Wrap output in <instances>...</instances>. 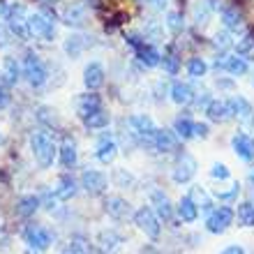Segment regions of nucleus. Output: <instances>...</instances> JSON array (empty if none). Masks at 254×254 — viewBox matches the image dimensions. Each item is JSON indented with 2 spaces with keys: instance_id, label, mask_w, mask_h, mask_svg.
<instances>
[{
  "instance_id": "obj_58",
  "label": "nucleus",
  "mask_w": 254,
  "mask_h": 254,
  "mask_svg": "<svg viewBox=\"0 0 254 254\" xmlns=\"http://www.w3.org/2000/svg\"><path fill=\"white\" fill-rule=\"evenodd\" d=\"M250 181H252V183H254V171H252V174H250Z\"/></svg>"
},
{
  "instance_id": "obj_11",
  "label": "nucleus",
  "mask_w": 254,
  "mask_h": 254,
  "mask_svg": "<svg viewBox=\"0 0 254 254\" xmlns=\"http://www.w3.org/2000/svg\"><path fill=\"white\" fill-rule=\"evenodd\" d=\"M23 241L33 252H44L51 245V234L49 229H44L42 224H28L23 229Z\"/></svg>"
},
{
  "instance_id": "obj_10",
  "label": "nucleus",
  "mask_w": 254,
  "mask_h": 254,
  "mask_svg": "<svg viewBox=\"0 0 254 254\" xmlns=\"http://www.w3.org/2000/svg\"><path fill=\"white\" fill-rule=\"evenodd\" d=\"M215 69H220V72H227L231 76H245L250 72V65H248V58H243V56H231V54H220L217 56V61H215Z\"/></svg>"
},
{
  "instance_id": "obj_27",
  "label": "nucleus",
  "mask_w": 254,
  "mask_h": 254,
  "mask_svg": "<svg viewBox=\"0 0 254 254\" xmlns=\"http://www.w3.org/2000/svg\"><path fill=\"white\" fill-rule=\"evenodd\" d=\"M215 12V2L213 0H196L192 7V21L196 26H206L208 19L213 16Z\"/></svg>"
},
{
  "instance_id": "obj_41",
  "label": "nucleus",
  "mask_w": 254,
  "mask_h": 254,
  "mask_svg": "<svg viewBox=\"0 0 254 254\" xmlns=\"http://www.w3.org/2000/svg\"><path fill=\"white\" fill-rule=\"evenodd\" d=\"M229 176H231V171L227 169V164H213L210 167V178H215V181H229Z\"/></svg>"
},
{
  "instance_id": "obj_19",
  "label": "nucleus",
  "mask_w": 254,
  "mask_h": 254,
  "mask_svg": "<svg viewBox=\"0 0 254 254\" xmlns=\"http://www.w3.org/2000/svg\"><path fill=\"white\" fill-rule=\"evenodd\" d=\"M81 121H83L86 129H104L111 123V116H109V111L104 107H95L90 111H86V114H81Z\"/></svg>"
},
{
  "instance_id": "obj_57",
  "label": "nucleus",
  "mask_w": 254,
  "mask_h": 254,
  "mask_svg": "<svg viewBox=\"0 0 254 254\" xmlns=\"http://www.w3.org/2000/svg\"><path fill=\"white\" fill-rule=\"evenodd\" d=\"M2 143H5V136H2V132H0V146H2Z\"/></svg>"
},
{
  "instance_id": "obj_33",
  "label": "nucleus",
  "mask_w": 254,
  "mask_h": 254,
  "mask_svg": "<svg viewBox=\"0 0 254 254\" xmlns=\"http://www.w3.org/2000/svg\"><path fill=\"white\" fill-rule=\"evenodd\" d=\"M192 97H194V93L188 83L176 81L174 86H171V100H174L176 104H192Z\"/></svg>"
},
{
  "instance_id": "obj_29",
  "label": "nucleus",
  "mask_w": 254,
  "mask_h": 254,
  "mask_svg": "<svg viewBox=\"0 0 254 254\" xmlns=\"http://www.w3.org/2000/svg\"><path fill=\"white\" fill-rule=\"evenodd\" d=\"M58 160L65 169H74L76 162H79V150H76V143L74 141H63V146L58 148Z\"/></svg>"
},
{
  "instance_id": "obj_32",
  "label": "nucleus",
  "mask_w": 254,
  "mask_h": 254,
  "mask_svg": "<svg viewBox=\"0 0 254 254\" xmlns=\"http://www.w3.org/2000/svg\"><path fill=\"white\" fill-rule=\"evenodd\" d=\"M174 132H176V136L183 141L194 139V121L190 116H178L174 123Z\"/></svg>"
},
{
  "instance_id": "obj_1",
  "label": "nucleus",
  "mask_w": 254,
  "mask_h": 254,
  "mask_svg": "<svg viewBox=\"0 0 254 254\" xmlns=\"http://www.w3.org/2000/svg\"><path fill=\"white\" fill-rule=\"evenodd\" d=\"M30 150H33V157L40 169H49L58 155V146L47 129H35L30 134Z\"/></svg>"
},
{
  "instance_id": "obj_4",
  "label": "nucleus",
  "mask_w": 254,
  "mask_h": 254,
  "mask_svg": "<svg viewBox=\"0 0 254 254\" xmlns=\"http://www.w3.org/2000/svg\"><path fill=\"white\" fill-rule=\"evenodd\" d=\"M28 30H30V37L54 42L56 40V14L49 12V9L30 12L28 14Z\"/></svg>"
},
{
  "instance_id": "obj_51",
  "label": "nucleus",
  "mask_w": 254,
  "mask_h": 254,
  "mask_svg": "<svg viewBox=\"0 0 254 254\" xmlns=\"http://www.w3.org/2000/svg\"><path fill=\"white\" fill-rule=\"evenodd\" d=\"M220 254H248V252H245V248H243V245H229V248L222 250Z\"/></svg>"
},
{
  "instance_id": "obj_34",
  "label": "nucleus",
  "mask_w": 254,
  "mask_h": 254,
  "mask_svg": "<svg viewBox=\"0 0 254 254\" xmlns=\"http://www.w3.org/2000/svg\"><path fill=\"white\" fill-rule=\"evenodd\" d=\"M236 217L241 227H254V203L252 201H243L236 208Z\"/></svg>"
},
{
  "instance_id": "obj_30",
  "label": "nucleus",
  "mask_w": 254,
  "mask_h": 254,
  "mask_svg": "<svg viewBox=\"0 0 254 254\" xmlns=\"http://www.w3.org/2000/svg\"><path fill=\"white\" fill-rule=\"evenodd\" d=\"M40 206H42L40 196H35V194H26V196H21V199L16 201V215H19V217H33Z\"/></svg>"
},
{
  "instance_id": "obj_37",
  "label": "nucleus",
  "mask_w": 254,
  "mask_h": 254,
  "mask_svg": "<svg viewBox=\"0 0 254 254\" xmlns=\"http://www.w3.org/2000/svg\"><path fill=\"white\" fill-rule=\"evenodd\" d=\"M160 65L164 67V72H167L169 76H176V74H178V69H181V61H178V56L174 54V49L162 56V63H160Z\"/></svg>"
},
{
  "instance_id": "obj_2",
  "label": "nucleus",
  "mask_w": 254,
  "mask_h": 254,
  "mask_svg": "<svg viewBox=\"0 0 254 254\" xmlns=\"http://www.w3.org/2000/svg\"><path fill=\"white\" fill-rule=\"evenodd\" d=\"M21 72H23V79H26L28 83H30V88H35V90H40V88L47 86L49 69H47V65H44V61H42L35 51H28V54L23 56Z\"/></svg>"
},
{
  "instance_id": "obj_5",
  "label": "nucleus",
  "mask_w": 254,
  "mask_h": 254,
  "mask_svg": "<svg viewBox=\"0 0 254 254\" xmlns=\"http://www.w3.org/2000/svg\"><path fill=\"white\" fill-rule=\"evenodd\" d=\"M125 40H127V44L134 49V56L139 58V63L143 67H157L162 63V54L150 44V42L143 40L139 33H127Z\"/></svg>"
},
{
  "instance_id": "obj_12",
  "label": "nucleus",
  "mask_w": 254,
  "mask_h": 254,
  "mask_svg": "<svg viewBox=\"0 0 254 254\" xmlns=\"http://www.w3.org/2000/svg\"><path fill=\"white\" fill-rule=\"evenodd\" d=\"M79 185L86 190L90 196H100V194L107 192L109 178H107V174H102V171H97V169H86V171L81 174Z\"/></svg>"
},
{
  "instance_id": "obj_14",
  "label": "nucleus",
  "mask_w": 254,
  "mask_h": 254,
  "mask_svg": "<svg viewBox=\"0 0 254 254\" xmlns=\"http://www.w3.org/2000/svg\"><path fill=\"white\" fill-rule=\"evenodd\" d=\"M229 107H231V114L234 118L243 123V125H254V109L243 95H234V97H229Z\"/></svg>"
},
{
  "instance_id": "obj_52",
  "label": "nucleus",
  "mask_w": 254,
  "mask_h": 254,
  "mask_svg": "<svg viewBox=\"0 0 254 254\" xmlns=\"http://www.w3.org/2000/svg\"><path fill=\"white\" fill-rule=\"evenodd\" d=\"M7 7H9V2H7V0H0V21H5Z\"/></svg>"
},
{
  "instance_id": "obj_13",
  "label": "nucleus",
  "mask_w": 254,
  "mask_h": 254,
  "mask_svg": "<svg viewBox=\"0 0 254 254\" xmlns=\"http://www.w3.org/2000/svg\"><path fill=\"white\" fill-rule=\"evenodd\" d=\"M104 81H107V69H104V65H102L100 61H93L88 63L86 69H83V83H86L88 90H100L102 86H104Z\"/></svg>"
},
{
  "instance_id": "obj_8",
  "label": "nucleus",
  "mask_w": 254,
  "mask_h": 254,
  "mask_svg": "<svg viewBox=\"0 0 254 254\" xmlns=\"http://www.w3.org/2000/svg\"><path fill=\"white\" fill-rule=\"evenodd\" d=\"M134 224H136L148 238H160V234H162L160 217L155 215V210L150 206H141L139 210L134 213Z\"/></svg>"
},
{
  "instance_id": "obj_42",
  "label": "nucleus",
  "mask_w": 254,
  "mask_h": 254,
  "mask_svg": "<svg viewBox=\"0 0 254 254\" xmlns=\"http://www.w3.org/2000/svg\"><path fill=\"white\" fill-rule=\"evenodd\" d=\"M238 192H241V183H234L231 185V190H227V192H215V199H220V201H234L236 196H238Z\"/></svg>"
},
{
  "instance_id": "obj_16",
  "label": "nucleus",
  "mask_w": 254,
  "mask_h": 254,
  "mask_svg": "<svg viewBox=\"0 0 254 254\" xmlns=\"http://www.w3.org/2000/svg\"><path fill=\"white\" fill-rule=\"evenodd\" d=\"M150 206H153L155 215L160 217V222H171L174 220V206H171V201L169 196L162 190H155L150 194Z\"/></svg>"
},
{
  "instance_id": "obj_15",
  "label": "nucleus",
  "mask_w": 254,
  "mask_h": 254,
  "mask_svg": "<svg viewBox=\"0 0 254 254\" xmlns=\"http://www.w3.org/2000/svg\"><path fill=\"white\" fill-rule=\"evenodd\" d=\"M76 192H79V183L74 181V176L69 174H63L56 178L54 183V194L58 201H69L76 196Z\"/></svg>"
},
{
  "instance_id": "obj_21",
  "label": "nucleus",
  "mask_w": 254,
  "mask_h": 254,
  "mask_svg": "<svg viewBox=\"0 0 254 254\" xmlns=\"http://www.w3.org/2000/svg\"><path fill=\"white\" fill-rule=\"evenodd\" d=\"M208 116V121L213 123H227L234 118V114H231V107H229L227 100H210L208 102V107L203 109Z\"/></svg>"
},
{
  "instance_id": "obj_40",
  "label": "nucleus",
  "mask_w": 254,
  "mask_h": 254,
  "mask_svg": "<svg viewBox=\"0 0 254 254\" xmlns=\"http://www.w3.org/2000/svg\"><path fill=\"white\" fill-rule=\"evenodd\" d=\"M252 49H254V40H252V35H245V37H243V40H238V44H236V54L243 56V58H248Z\"/></svg>"
},
{
  "instance_id": "obj_24",
  "label": "nucleus",
  "mask_w": 254,
  "mask_h": 254,
  "mask_svg": "<svg viewBox=\"0 0 254 254\" xmlns=\"http://www.w3.org/2000/svg\"><path fill=\"white\" fill-rule=\"evenodd\" d=\"M21 76H23L21 63L14 56H5L2 58V81H5V86H16Z\"/></svg>"
},
{
  "instance_id": "obj_50",
  "label": "nucleus",
  "mask_w": 254,
  "mask_h": 254,
  "mask_svg": "<svg viewBox=\"0 0 254 254\" xmlns=\"http://www.w3.org/2000/svg\"><path fill=\"white\" fill-rule=\"evenodd\" d=\"M63 254H86V248H83L81 243H69V248H67Z\"/></svg>"
},
{
  "instance_id": "obj_26",
  "label": "nucleus",
  "mask_w": 254,
  "mask_h": 254,
  "mask_svg": "<svg viewBox=\"0 0 254 254\" xmlns=\"http://www.w3.org/2000/svg\"><path fill=\"white\" fill-rule=\"evenodd\" d=\"M104 210H107L109 217H114V220H125L127 215H129V203H127L123 196H109L104 201Z\"/></svg>"
},
{
  "instance_id": "obj_53",
  "label": "nucleus",
  "mask_w": 254,
  "mask_h": 254,
  "mask_svg": "<svg viewBox=\"0 0 254 254\" xmlns=\"http://www.w3.org/2000/svg\"><path fill=\"white\" fill-rule=\"evenodd\" d=\"M146 2H150V5L157 7V9H164V7H167V0H146Z\"/></svg>"
},
{
  "instance_id": "obj_49",
  "label": "nucleus",
  "mask_w": 254,
  "mask_h": 254,
  "mask_svg": "<svg viewBox=\"0 0 254 254\" xmlns=\"http://www.w3.org/2000/svg\"><path fill=\"white\" fill-rule=\"evenodd\" d=\"M194 136L206 139V136H208V125H206V123H194Z\"/></svg>"
},
{
  "instance_id": "obj_23",
  "label": "nucleus",
  "mask_w": 254,
  "mask_h": 254,
  "mask_svg": "<svg viewBox=\"0 0 254 254\" xmlns=\"http://www.w3.org/2000/svg\"><path fill=\"white\" fill-rule=\"evenodd\" d=\"M88 40H90L88 35H69V37L65 40V44H63V51L67 54V58H72V61L74 58H79V56L90 47V42Z\"/></svg>"
},
{
  "instance_id": "obj_38",
  "label": "nucleus",
  "mask_w": 254,
  "mask_h": 254,
  "mask_svg": "<svg viewBox=\"0 0 254 254\" xmlns=\"http://www.w3.org/2000/svg\"><path fill=\"white\" fill-rule=\"evenodd\" d=\"M95 107H102V100H100V95H95L93 90L88 95H81L79 97V116L90 111V109H95Z\"/></svg>"
},
{
  "instance_id": "obj_7",
  "label": "nucleus",
  "mask_w": 254,
  "mask_h": 254,
  "mask_svg": "<svg viewBox=\"0 0 254 254\" xmlns=\"http://www.w3.org/2000/svg\"><path fill=\"white\" fill-rule=\"evenodd\" d=\"M234 217H236V210H231L229 206H217L206 215V229L210 234L220 236L234 224Z\"/></svg>"
},
{
  "instance_id": "obj_47",
  "label": "nucleus",
  "mask_w": 254,
  "mask_h": 254,
  "mask_svg": "<svg viewBox=\"0 0 254 254\" xmlns=\"http://www.w3.org/2000/svg\"><path fill=\"white\" fill-rule=\"evenodd\" d=\"M116 183H118L121 188H125V185H129V183H132V176L125 174L123 169H118V171H116Z\"/></svg>"
},
{
  "instance_id": "obj_35",
  "label": "nucleus",
  "mask_w": 254,
  "mask_h": 254,
  "mask_svg": "<svg viewBox=\"0 0 254 254\" xmlns=\"http://www.w3.org/2000/svg\"><path fill=\"white\" fill-rule=\"evenodd\" d=\"M164 26H167L174 35H181L183 30H185V19H183L181 12H167V16H164Z\"/></svg>"
},
{
  "instance_id": "obj_39",
  "label": "nucleus",
  "mask_w": 254,
  "mask_h": 254,
  "mask_svg": "<svg viewBox=\"0 0 254 254\" xmlns=\"http://www.w3.org/2000/svg\"><path fill=\"white\" fill-rule=\"evenodd\" d=\"M100 245L107 252H111V250H116L118 245H121V236L116 234V231H102L100 234Z\"/></svg>"
},
{
  "instance_id": "obj_44",
  "label": "nucleus",
  "mask_w": 254,
  "mask_h": 254,
  "mask_svg": "<svg viewBox=\"0 0 254 254\" xmlns=\"http://www.w3.org/2000/svg\"><path fill=\"white\" fill-rule=\"evenodd\" d=\"M215 47H220V49H229L234 42H231V35H229V30H224V33H217L215 35V42H213Z\"/></svg>"
},
{
  "instance_id": "obj_25",
  "label": "nucleus",
  "mask_w": 254,
  "mask_h": 254,
  "mask_svg": "<svg viewBox=\"0 0 254 254\" xmlns=\"http://www.w3.org/2000/svg\"><path fill=\"white\" fill-rule=\"evenodd\" d=\"M118 155V143H116L111 136H102L100 143H97V150H95V157L102 162V164H111Z\"/></svg>"
},
{
  "instance_id": "obj_3",
  "label": "nucleus",
  "mask_w": 254,
  "mask_h": 254,
  "mask_svg": "<svg viewBox=\"0 0 254 254\" xmlns=\"http://www.w3.org/2000/svg\"><path fill=\"white\" fill-rule=\"evenodd\" d=\"M5 26L7 30L12 33V37L21 42H28L30 40V30H28V9L23 2H9L7 7V14H5Z\"/></svg>"
},
{
  "instance_id": "obj_9",
  "label": "nucleus",
  "mask_w": 254,
  "mask_h": 254,
  "mask_svg": "<svg viewBox=\"0 0 254 254\" xmlns=\"http://www.w3.org/2000/svg\"><path fill=\"white\" fill-rule=\"evenodd\" d=\"M196 169L199 167H196L194 155L181 153L174 164V169H171V178H174V183H178V185H185V183H190L194 176H196Z\"/></svg>"
},
{
  "instance_id": "obj_28",
  "label": "nucleus",
  "mask_w": 254,
  "mask_h": 254,
  "mask_svg": "<svg viewBox=\"0 0 254 254\" xmlns=\"http://www.w3.org/2000/svg\"><path fill=\"white\" fill-rule=\"evenodd\" d=\"M176 213H178V217H181L183 222H196L199 220V206L194 203L192 196H183L181 201H178V206H176Z\"/></svg>"
},
{
  "instance_id": "obj_46",
  "label": "nucleus",
  "mask_w": 254,
  "mask_h": 254,
  "mask_svg": "<svg viewBox=\"0 0 254 254\" xmlns=\"http://www.w3.org/2000/svg\"><path fill=\"white\" fill-rule=\"evenodd\" d=\"M9 37H12V33L7 30V26H2V23H0V49L9 47Z\"/></svg>"
},
{
  "instance_id": "obj_48",
  "label": "nucleus",
  "mask_w": 254,
  "mask_h": 254,
  "mask_svg": "<svg viewBox=\"0 0 254 254\" xmlns=\"http://www.w3.org/2000/svg\"><path fill=\"white\" fill-rule=\"evenodd\" d=\"M210 100H213V97H210V93H201L199 97H192V102H194V104H196L199 109H206Z\"/></svg>"
},
{
  "instance_id": "obj_22",
  "label": "nucleus",
  "mask_w": 254,
  "mask_h": 254,
  "mask_svg": "<svg viewBox=\"0 0 254 254\" xmlns=\"http://www.w3.org/2000/svg\"><path fill=\"white\" fill-rule=\"evenodd\" d=\"M220 21L224 23V28H227L229 33H238L243 28V23H245V19H243V12H238V7L234 5H224L220 9Z\"/></svg>"
},
{
  "instance_id": "obj_54",
  "label": "nucleus",
  "mask_w": 254,
  "mask_h": 254,
  "mask_svg": "<svg viewBox=\"0 0 254 254\" xmlns=\"http://www.w3.org/2000/svg\"><path fill=\"white\" fill-rule=\"evenodd\" d=\"M139 254H160L157 250L153 248V245H146V248H141V252Z\"/></svg>"
},
{
  "instance_id": "obj_45",
  "label": "nucleus",
  "mask_w": 254,
  "mask_h": 254,
  "mask_svg": "<svg viewBox=\"0 0 254 254\" xmlns=\"http://www.w3.org/2000/svg\"><path fill=\"white\" fill-rule=\"evenodd\" d=\"M9 102H12V95H9L7 86H2V83H0V111L9 107Z\"/></svg>"
},
{
  "instance_id": "obj_31",
  "label": "nucleus",
  "mask_w": 254,
  "mask_h": 254,
  "mask_svg": "<svg viewBox=\"0 0 254 254\" xmlns=\"http://www.w3.org/2000/svg\"><path fill=\"white\" fill-rule=\"evenodd\" d=\"M35 118H37L40 125L47 127V129H56V127L61 125V118L56 114V109H51V107H37L35 109Z\"/></svg>"
},
{
  "instance_id": "obj_43",
  "label": "nucleus",
  "mask_w": 254,
  "mask_h": 254,
  "mask_svg": "<svg viewBox=\"0 0 254 254\" xmlns=\"http://www.w3.org/2000/svg\"><path fill=\"white\" fill-rule=\"evenodd\" d=\"M40 203L44 208H47V210H54V203H56V194H54V190H44V192H42V196H40Z\"/></svg>"
},
{
  "instance_id": "obj_6",
  "label": "nucleus",
  "mask_w": 254,
  "mask_h": 254,
  "mask_svg": "<svg viewBox=\"0 0 254 254\" xmlns=\"http://www.w3.org/2000/svg\"><path fill=\"white\" fill-rule=\"evenodd\" d=\"M129 129H132V136L134 139H139L141 143H148V146H153V136L157 132V125L150 116L146 114H136V116H129V121H127Z\"/></svg>"
},
{
  "instance_id": "obj_17",
  "label": "nucleus",
  "mask_w": 254,
  "mask_h": 254,
  "mask_svg": "<svg viewBox=\"0 0 254 254\" xmlns=\"http://www.w3.org/2000/svg\"><path fill=\"white\" fill-rule=\"evenodd\" d=\"M86 21H88V12L86 5H81V2H69L63 9V23H67L69 28H83Z\"/></svg>"
},
{
  "instance_id": "obj_18",
  "label": "nucleus",
  "mask_w": 254,
  "mask_h": 254,
  "mask_svg": "<svg viewBox=\"0 0 254 254\" xmlns=\"http://www.w3.org/2000/svg\"><path fill=\"white\" fill-rule=\"evenodd\" d=\"M178 143H181V139L176 136L174 129H160L157 127V132L153 136V148L157 153H174Z\"/></svg>"
},
{
  "instance_id": "obj_56",
  "label": "nucleus",
  "mask_w": 254,
  "mask_h": 254,
  "mask_svg": "<svg viewBox=\"0 0 254 254\" xmlns=\"http://www.w3.org/2000/svg\"><path fill=\"white\" fill-rule=\"evenodd\" d=\"M42 5H51V2H56V0H40Z\"/></svg>"
},
{
  "instance_id": "obj_55",
  "label": "nucleus",
  "mask_w": 254,
  "mask_h": 254,
  "mask_svg": "<svg viewBox=\"0 0 254 254\" xmlns=\"http://www.w3.org/2000/svg\"><path fill=\"white\" fill-rule=\"evenodd\" d=\"M217 86H220V88H231L234 83H231V81H220V79H217Z\"/></svg>"
},
{
  "instance_id": "obj_20",
  "label": "nucleus",
  "mask_w": 254,
  "mask_h": 254,
  "mask_svg": "<svg viewBox=\"0 0 254 254\" xmlns=\"http://www.w3.org/2000/svg\"><path fill=\"white\" fill-rule=\"evenodd\" d=\"M231 148H234V153L245 162H252L254 160V139L250 134L245 132H238L234 134V139H231Z\"/></svg>"
},
{
  "instance_id": "obj_36",
  "label": "nucleus",
  "mask_w": 254,
  "mask_h": 254,
  "mask_svg": "<svg viewBox=\"0 0 254 254\" xmlns=\"http://www.w3.org/2000/svg\"><path fill=\"white\" fill-rule=\"evenodd\" d=\"M206 72H208V63L203 61V58H199V56L190 58V63H188V74L192 76V79H201V76H206Z\"/></svg>"
}]
</instances>
